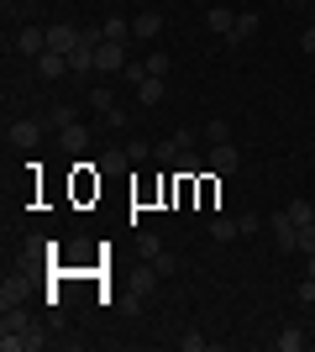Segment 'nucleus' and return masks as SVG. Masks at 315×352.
Here are the masks:
<instances>
[{
  "instance_id": "1",
  "label": "nucleus",
  "mask_w": 315,
  "mask_h": 352,
  "mask_svg": "<svg viewBox=\"0 0 315 352\" xmlns=\"http://www.w3.org/2000/svg\"><path fill=\"white\" fill-rule=\"evenodd\" d=\"M0 347H5V352H37V347H47V337L32 326L27 310L16 305V310H5V316H0Z\"/></svg>"
},
{
  "instance_id": "2",
  "label": "nucleus",
  "mask_w": 315,
  "mask_h": 352,
  "mask_svg": "<svg viewBox=\"0 0 315 352\" xmlns=\"http://www.w3.org/2000/svg\"><path fill=\"white\" fill-rule=\"evenodd\" d=\"M268 232H273V242H279L284 252H300V226H294L289 206H284V210H273V216H268Z\"/></svg>"
},
{
  "instance_id": "3",
  "label": "nucleus",
  "mask_w": 315,
  "mask_h": 352,
  "mask_svg": "<svg viewBox=\"0 0 315 352\" xmlns=\"http://www.w3.org/2000/svg\"><path fill=\"white\" fill-rule=\"evenodd\" d=\"M126 63H132V58H126V43H100V47H95V69H100V74H121Z\"/></svg>"
},
{
  "instance_id": "4",
  "label": "nucleus",
  "mask_w": 315,
  "mask_h": 352,
  "mask_svg": "<svg viewBox=\"0 0 315 352\" xmlns=\"http://www.w3.org/2000/svg\"><path fill=\"white\" fill-rule=\"evenodd\" d=\"M79 43H84V32L69 27V21H53V27H47V47H53V53H74Z\"/></svg>"
},
{
  "instance_id": "5",
  "label": "nucleus",
  "mask_w": 315,
  "mask_h": 352,
  "mask_svg": "<svg viewBox=\"0 0 315 352\" xmlns=\"http://www.w3.org/2000/svg\"><path fill=\"white\" fill-rule=\"evenodd\" d=\"M11 47H16V53H27V58H43V53H47V27H21Z\"/></svg>"
},
{
  "instance_id": "6",
  "label": "nucleus",
  "mask_w": 315,
  "mask_h": 352,
  "mask_svg": "<svg viewBox=\"0 0 315 352\" xmlns=\"http://www.w3.org/2000/svg\"><path fill=\"white\" fill-rule=\"evenodd\" d=\"M205 163H210V174H231V168L242 163V153H237V142H215L205 153Z\"/></svg>"
},
{
  "instance_id": "7",
  "label": "nucleus",
  "mask_w": 315,
  "mask_h": 352,
  "mask_svg": "<svg viewBox=\"0 0 315 352\" xmlns=\"http://www.w3.org/2000/svg\"><path fill=\"white\" fill-rule=\"evenodd\" d=\"M5 142H16V147H37L43 142V126H37V121H11V126H5Z\"/></svg>"
},
{
  "instance_id": "8",
  "label": "nucleus",
  "mask_w": 315,
  "mask_h": 352,
  "mask_svg": "<svg viewBox=\"0 0 315 352\" xmlns=\"http://www.w3.org/2000/svg\"><path fill=\"white\" fill-rule=\"evenodd\" d=\"M158 32H163V16H158V11H137L132 16V37H137V43H152Z\"/></svg>"
},
{
  "instance_id": "9",
  "label": "nucleus",
  "mask_w": 315,
  "mask_h": 352,
  "mask_svg": "<svg viewBox=\"0 0 315 352\" xmlns=\"http://www.w3.org/2000/svg\"><path fill=\"white\" fill-rule=\"evenodd\" d=\"M37 74H43V79H63V74H74V69H69V53H53V47H47L43 58H37Z\"/></svg>"
},
{
  "instance_id": "10",
  "label": "nucleus",
  "mask_w": 315,
  "mask_h": 352,
  "mask_svg": "<svg viewBox=\"0 0 315 352\" xmlns=\"http://www.w3.org/2000/svg\"><path fill=\"white\" fill-rule=\"evenodd\" d=\"M210 32H221V43L237 32V11L231 6H210Z\"/></svg>"
},
{
  "instance_id": "11",
  "label": "nucleus",
  "mask_w": 315,
  "mask_h": 352,
  "mask_svg": "<svg viewBox=\"0 0 315 352\" xmlns=\"http://www.w3.org/2000/svg\"><path fill=\"white\" fill-rule=\"evenodd\" d=\"M16 305H27V279H5L0 284V310H16Z\"/></svg>"
},
{
  "instance_id": "12",
  "label": "nucleus",
  "mask_w": 315,
  "mask_h": 352,
  "mask_svg": "<svg viewBox=\"0 0 315 352\" xmlns=\"http://www.w3.org/2000/svg\"><path fill=\"white\" fill-rule=\"evenodd\" d=\"M100 32H105V43H132V21L126 16H105Z\"/></svg>"
},
{
  "instance_id": "13",
  "label": "nucleus",
  "mask_w": 315,
  "mask_h": 352,
  "mask_svg": "<svg viewBox=\"0 0 315 352\" xmlns=\"http://www.w3.org/2000/svg\"><path fill=\"white\" fill-rule=\"evenodd\" d=\"M137 89V105H158V100H163V79H152V74H148V79H142V85H132Z\"/></svg>"
},
{
  "instance_id": "14",
  "label": "nucleus",
  "mask_w": 315,
  "mask_h": 352,
  "mask_svg": "<svg viewBox=\"0 0 315 352\" xmlns=\"http://www.w3.org/2000/svg\"><path fill=\"white\" fill-rule=\"evenodd\" d=\"M126 163H132V153H126V147H105V153H100V174H121Z\"/></svg>"
},
{
  "instance_id": "15",
  "label": "nucleus",
  "mask_w": 315,
  "mask_h": 352,
  "mask_svg": "<svg viewBox=\"0 0 315 352\" xmlns=\"http://www.w3.org/2000/svg\"><path fill=\"white\" fill-rule=\"evenodd\" d=\"M63 147H69V153H84V147H90V126H79V121H74V126H63Z\"/></svg>"
},
{
  "instance_id": "16",
  "label": "nucleus",
  "mask_w": 315,
  "mask_h": 352,
  "mask_svg": "<svg viewBox=\"0 0 315 352\" xmlns=\"http://www.w3.org/2000/svg\"><path fill=\"white\" fill-rule=\"evenodd\" d=\"M210 236H215V242H231V236H242L237 216H210Z\"/></svg>"
},
{
  "instance_id": "17",
  "label": "nucleus",
  "mask_w": 315,
  "mask_h": 352,
  "mask_svg": "<svg viewBox=\"0 0 315 352\" xmlns=\"http://www.w3.org/2000/svg\"><path fill=\"white\" fill-rule=\"evenodd\" d=\"M158 279H163V274H158L152 263H142V268L132 274V289H137V294H152V289H158Z\"/></svg>"
},
{
  "instance_id": "18",
  "label": "nucleus",
  "mask_w": 315,
  "mask_h": 352,
  "mask_svg": "<svg viewBox=\"0 0 315 352\" xmlns=\"http://www.w3.org/2000/svg\"><path fill=\"white\" fill-rule=\"evenodd\" d=\"M200 137H205V147L231 142V121H205V126H200Z\"/></svg>"
},
{
  "instance_id": "19",
  "label": "nucleus",
  "mask_w": 315,
  "mask_h": 352,
  "mask_svg": "<svg viewBox=\"0 0 315 352\" xmlns=\"http://www.w3.org/2000/svg\"><path fill=\"white\" fill-rule=\"evenodd\" d=\"M273 347H279V352H300L305 347V331H300V326H284V331L273 337Z\"/></svg>"
},
{
  "instance_id": "20",
  "label": "nucleus",
  "mask_w": 315,
  "mask_h": 352,
  "mask_svg": "<svg viewBox=\"0 0 315 352\" xmlns=\"http://www.w3.org/2000/svg\"><path fill=\"white\" fill-rule=\"evenodd\" d=\"M74 190H79V200H90V195L100 190V174H90V163H79V179H74Z\"/></svg>"
},
{
  "instance_id": "21",
  "label": "nucleus",
  "mask_w": 315,
  "mask_h": 352,
  "mask_svg": "<svg viewBox=\"0 0 315 352\" xmlns=\"http://www.w3.org/2000/svg\"><path fill=\"white\" fill-rule=\"evenodd\" d=\"M205 168H210V163H205V158H200L195 147H189V153H179V174H189V179H200V174H205Z\"/></svg>"
},
{
  "instance_id": "22",
  "label": "nucleus",
  "mask_w": 315,
  "mask_h": 352,
  "mask_svg": "<svg viewBox=\"0 0 315 352\" xmlns=\"http://www.w3.org/2000/svg\"><path fill=\"white\" fill-rule=\"evenodd\" d=\"M142 63H148V74H152V79H168V69H174V58H168L163 47H158V53H148Z\"/></svg>"
},
{
  "instance_id": "23",
  "label": "nucleus",
  "mask_w": 315,
  "mask_h": 352,
  "mask_svg": "<svg viewBox=\"0 0 315 352\" xmlns=\"http://www.w3.org/2000/svg\"><path fill=\"white\" fill-rule=\"evenodd\" d=\"M253 32H257V16H253V11H242V16H237V32H231L226 43H247Z\"/></svg>"
},
{
  "instance_id": "24",
  "label": "nucleus",
  "mask_w": 315,
  "mask_h": 352,
  "mask_svg": "<svg viewBox=\"0 0 315 352\" xmlns=\"http://www.w3.org/2000/svg\"><path fill=\"white\" fill-rule=\"evenodd\" d=\"M179 153H184V147L174 142V137H163V142H152V158H158V163H179Z\"/></svg>"
},
{
  "instance_id": "25",
  "label": "nucleus",
  "mask_w": 315,
  "mask_h": 352,
  "mask_svg": "<svg viewBox=\"0 0 315 352\" xmlns=\"http://www.w3.org/2000/svg\"><path fill=\"white\" fill-rule=\"evenodd\" d=\"M158 252H163V242H158L152 232H142V236H137V258H148V263H152Z\"/></svg>"
},
{
  "instance_id": "26",
  "label": "nucleus",
  "mask_w": 315,
  "mask_h": 352,
  "mask_svg": "<svg viewBox=\"0 0 315 352\" xmlns=\"http://www.w3.org/2000/svg\"><path fill=\"white\" fill-rule=\"evenodd\" d=\"M90 105L100 111V116H105V111H116V100H110V89H105V85H90Z\"/></svg>"
},
{
  "instance_id": "27",
  "label": "nucleus",
  "mask_w": 315,
  "mask_h": 352,
  "mask_svg": "<svg viewBox=\"0 0 315 352\" xmlns=\"http://www.w3.org/2000/svg\"><path fill=\"white\" fill-rule=\"evenodd\" d=\"M179 347H184V352H205V347H210V337H205V331H184Z\"/></svg>"
},
{
  "instance_id": "28",
  "label": "nucleus",
  "mask_w": 315,
  "mask_h": 352,
  "mask_svg": "<svg viewBox=\"0 0 315 352\" xmlns=\"http://www.w3.org/2000/svg\"><path fill=\"white\" fill-rule=\"evenodd\" d=\"M74 121H79L74 105H53V126H58V132H63V126H74Z\"/></svg>"
},
{
  "instance_id": "29",
  "label": "nucleus",
  "mask_w": 315,
  "mask_h": 352,
  "mask_svg": "<svg viewBox=\"0 0 315 352\" xmlns=\"http://www.w3.org/2000/svg\"><path fill=\"white\" fill-rule=\"evenodd\" d=\"M126 153H132V163H142V158H152V142H142V137H132V142H126Z\"/></svg>"
},
{
  "instance_id": "30",
  "label": "nucleus",
  "mask_w": 315,
  "mask_h": 352,
  "mask_svg": "<svg viewBox=\"0 0 315 352\" xmlns=\"http://www.w3.org/2000/svg\"><path fill=\"white\" fill-rule=\"evenodd\" d=\"M237 226H242V236H253L257 226H263V216H253V210H242V216H237Z\"/></svg>"
},
{
  "instance_id": "31",
  "label": "nucleus",
  "mask_w": 315,
  "mask_h": 352,
  "mask_svg": "<svg viewBox=\"0 0 315 352\" xmlns=\"http://www.w3.org/2000/svg\"><path fill=\"white\" fill-rule=\"evenodd\" d=\"M152 268H158V274H163V279H168V274H174V268H179V263H174V252H158V258H152Z\"/></svg>"
},
{
  "instance_id": "32",
  "label": "nucleus",
  "mask_w": 315,
  "mask_h": 352,
  "mask_svg": "<svg viewBox=\"0 0 315 352\" xmlns=\"http://www.w3.org/2000/svg\"><path fill=\"white\" fill-rule=\"evenodd\" d=\"M105 121H110V126H132V111H121V105H116V111H105Z\"/></svg>"
},
{
  "instance_id": "33",
  "label": "nucleus",
  "mask_w": 315,
  "mask_h": 352,
  "mask_svg": "<svg viewBox=\"0 0 315 352\" xmlns=\"http://www.w3.org/2000/svg\"><path fill=\"white\" fill-rule=\"evenodd\" d=\"M174 142H179V147H184V153H189V147H195V142H200V137H195V132H189V126H179V132H174Z\"/></svg>"
},
{
  "instance_id": "34",
  "label": "nucleus",
  "mask_w": 315,
  "mask_h": 352,
  "mask_svg": "<svg viewBox=\"0 0 315 352\" xmlns=\"http://www.w3.org/2000/svg\"><path fill=\"white\" fill-rule=\"evenodd\" d=\"M300 300H305V305H315V279H310V274H305V284H300Z\"/></svg>"
},
{
  "instance_id": "35",
  "label": "nucleus",
  "mask_w": 315,
  "mask_h": 352,
  "mask_svg": "<svg viewBox=\"0 0 315 352\" xmlns=\"http://www.w3.org/2000/svg\"><path fill=\"white\" fill-rule=\"evenodd\" d=\"M300 47H305V53H315V27H305V37H300Z\"/></svg>"
},
{
  "instance_id": "36",
  "label": "nucleus",
  "mask_w": 315,
  "mask_h": 352,
  "mask_svg": "<svg viewBox=\"0 0 315 352\" xmlns=\"http://www.w3.org/2000/svg\"><path fill=\"white\" fill-rule=\"evenodd\" d=\"M305 274H310V279H315V252H310V258H305Z\"/></svg>"
}]
</instances>
